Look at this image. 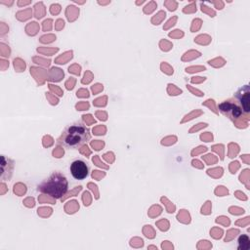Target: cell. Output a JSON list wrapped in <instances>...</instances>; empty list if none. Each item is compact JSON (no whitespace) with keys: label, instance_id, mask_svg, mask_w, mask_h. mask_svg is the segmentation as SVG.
I'll return each instance as SVG.
<instances>
[{"label":"cell","instance_id":"6da1fadb","mask_svg":"<svg viewBox=\"0 0 250 250\" xmlns=\"http://www.w3.org/2000/svg\"><path fill=\"white\" fill-rule=\"evenodd\" d=\"M91 138L89 129L82 123L68 126L58 139V143L68 148H78L86 144Z\"/></svg>","mask_w":250,"mask_h":250},{"label":"cell","instance_id":"7a4b0ae2","mask_svg":"<svg viewBox=\"0 0 250 250\" xmlns=\"http://www.w3.org/2000/svg\"><path fill=\"white\" fill-rule=\"evenodd\" d=\"M68 188V182L64 175L54 172L50 177L38 186L39 191L55 198H61L64 195Z\"/></svg>","mask_w":250,"mask_h":250},{"label":"cell","instance_id":"3957f363","mask_svg":"<svg viewBox=\"0 0 250 250\" xmlns=\"http://www.w3.org/2000/svg\"><path fill=\"white\" fill-rule=\"evenodd\" d=\"M219 109L221 113H223L225 116H227L229 119L234 121L237 118H239L243 112L241 107L238 104H235L231 101H225L220 104Z\"/></svg>","mask_w":250,"mask_h":250},{"label":"cell","instance_id":"277c9868","mask_svg":"<svg viewBox=\"0 0 250 250\" xmlns=\"http://www.w3.org/2000/svg\"><path fill=\"white\" fill-rule=\"evenodd\" d=\"M70 173L74 179L83 180L88 176L89 167L85 161L77 159L70 164Z\"/></svg>","mask_w":250,"mask_h":250},{"label":"cell","instance_id":"5b68a950","mask_svg":"<svg viewBox=\"0 0 250 250\" xmlns=\"http://www.w3.org/2000/svg\"><path fill=\"white\" fill-rule=\"evenodd\" d=\"M235 98L238 100V104L242 109L244 114H248L250 110L249 101H250V89L248 85L242 86L235 94Z\"/></svg>","mask_w":250,"mask_h":250},{"label":"cell","instance_id":"8992f818","mask_svg":"<svg viewBox=\"0 0 250 250\" xmlns=\"http://www.w3.org/2000/svg\"><path fill=\"white\" fill-rule=\"evenodd\" d=\"M239 249L242 250H247L249 248V239L246 235H242L239 237Z\"/></svg>","mask_w":250,"mask_h":250}]
</instances>
